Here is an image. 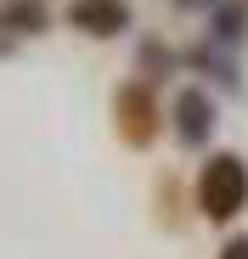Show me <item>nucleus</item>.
Segmentation results:
<instances>
[{
    "label": "nucleus",
    "instance_id": "obj_2",
    "mask_svg": "<svg viewBox=\"0 0 248 259\" xmlns=\"http://www.w3.org/2000/svg\"><path fill=\"white\" fill-rule=\"evenodd\" d=\"M231 259H248V242H237V248H231Z\"/></svg>",
    "mask_w": 248,
    "mask_h": 259
},
{
    "label": "nucleus",
    "instance_id": "obj_1",
    "mask_svg": "<svg viewBox=\"0 0 248 259\" xmlns=\"http://www.w3.org/2000/svg\"><path fill=\"white\" fill-rule=\"evenodd\" d=\"M242 192H248V181H242L237 158H220L209 175H203V208H209V214H231L242 203Z\"/></svg>",
    "mask_w": 248,
    "mask_h": 259
}]
</instances>
